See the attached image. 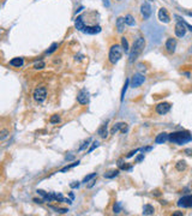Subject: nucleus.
<instances>
[{"label": "nucleus", "instance_id": "f257e3e1", "mask_svg": "<svg viewBox=\"0 0 192 216\" xmlns=\"http://www.w3.org/2000/svg\"><path fill=\"white\" fill-rule=\"evenodd\" d=\"M169 141L174 144H186L188 142L192 141V135H190V132L187 131H178V132H172L169 133Z\"/></svg>", "mask_w": 192, "mask_h": 216}, {"label": "nucleus", "instance_id": "f03ea898", "mask_svg": "<svg viewBox=\"0 0 192 216\" xmlns=\"http://www.w3.org/2000/svg\"><path fill=\"white\" fill-rule=\"evenodd\" d=\"M145 48V40L143 37H138V39L133 42V46L131 48V52H130V59L129 61L130 62H135L137 60V58L142 54V52Z\"/></svg>", "mask_w": 192, "mask_h": 216}, {"label": "nucleus", "instance_id": "7ed1b4c3", "mask_svg": "<svg viewBox=\"0 0 192 216\" xmlns=\"http://www.w3.org/2000/svg\"><path fill=\"white\" fill-rule=\"evenodd\" d=\"M123 47L119 46V45H113L109 49V54H108V60L111 64L115 65L118 64V61L121 59V55H123Z\"/></svg>", "mask_w": 192, "mask_h": 216}, {"label": "nucleus", "instance_id": "20e7f679", "mask_svg": "<svg viewBox=\"0 0 192 216\" xmlns=\"http://www.w3.org/2000/svg\"><path fill=\"white\" fill-rule=\"evenodd\" d=\"M175 18L179 21L176 24H175V28H174V31H175V35L178 36V37H183V36H185V34H186V25H185V23H184V21L179 17V16H175Z\"/></svg>", "mask_w": 192, "mask_h": 216}, {"label": "nucleus", "instance_id": "39448f33", "mask_svg": "<svg viewBox=\"0 0 192 216\" xmlns=\"http://www.w3.org/2000/svg\"><path fill=\"white\" fill-rule=\"evenodd\" d=\"M34 98L37 102H43L47 97V89L45 86H38L34 90Z\"/></svg>", "mask_w": 192, "mask_h": 216}, {"label": "nucleus", "instance_id": "423d86ee", "mask_svg": "<svg viewBox=\"0 0 192 216\" xmlns=\"http://www.w3.org/2000/svg\"><path fill=\"white\" fill-rule=\"evenodd\" d=\"M178 207L180 208H191L192 207V195L190 196H184L178 200Z\"/></svg>", "mask_w": 192, "mask_h": 216}, {"label": "nucleus", "instance_id": "0eeeda50", "mask_svg": "<svg viewBox=\"0 0 192 216\" xmlns=\"http://www.w3.org/2000/svg\"><path fill=\"white\" fill-rule=\"evenodd\" d=\"M171 103L168 102H162V103H159L156 106V113L160 114V115H163V114H167L169 110H171Z\"/></svg>", "mask_w": 192, "mask_h": 216}, {"label": "nucleus", "instance_id": "6e6552de", "mask_svg": "<svg viewBox=\"0 0 192 216\" xmlns=\"http://www.w3.org/2000/svg\"><path fill=\"white\" fill-rule=\"evenodd\" d=\"M145 82V77L142 73H136L132 77V86L133 88H138L139 85H142Z\"/></svg>", "mask_w": 192, "mask_h": 216}, {"label": "nucleus", "instance_id": "1a4fd4ad", "mask_svg": "<svg viewBox=\"0 0 192 216\" xmlns=\"http://www.w3.org/2000/svg\"><path fill=\"white\" fill-rule=\"evenodd\" d=\"M77 101L81 103V105H86L89 102V93L83 89V90L79 91V94L77 95Z\"/></svg>", "mask_w": 192, "mask_h": 216}, {"label": "nucleus", "instance_id": "9d476101", "mask_svg": "<svg viewBox=\"0 0 192 216\" xmlns=\"http://www.w3.org/2000/svg\"><path fill=\"white\" fill-rule=\"evenodd\" d=\"M140 12H142V16L144 17V19H148L151 16V6L149 5L148 1L142 4V6H140Z\"/></svg>", "mask_w": 192, "mask_h": 216}, {"label": "nucleus", "instance_id": "9b49d317", "mask_svg": "<svg viewBox=\"0 0 192 216\" xmlns=\"http://www.w3.org/2000/svg\"><path fill=\"white\" fill-rule=\"evenodd\" d=\"M119 130H120L123 133H125V132L127 131V124H125V123H117V124L113 126V129H112L111 133H112V135H115Z\"/></svg>", "mask_w": 192, "mask_h": 216}, {"label": "nucleus", "instance_id": "f8f14e48", "mask_svg": "<svg viewBox=\"0 0 192 216\" xmlns=\"http://www.w3.org/2000/svg\"><path fill=\"white\" fill-rule=\"evenodd\" d=\"M159 19L162 22V23H169L171 22V17L168 15V12L166 8H160L159 10Z\"/></svg>", "mask_w": 192, "mask_h": 216}, {"label": "nucleus", "instance_id": "ddd939ff", "mask_svg": "<svg viewBox=\"0 0 192 216\" xmlns=\"http://www.w3.org/2000/svg\"><path fill=\"white\" fill-rule=\"evenodd\" d=\"M175 47H176V40L173 39V37H169V39L166 41V49H167L169 53H173L175 50Z\"/></svg>", "mask_w": 192, "mask_h": 216}, {"label": "nucleus", "instance_id": "4468645a", "mask_svg": "<svg viewBox=\"0 0 192 216\" xmlns=\"http://www.w3.org/2000/svg\"><path fill=\"white\" fill-rule=\"evenodd\" d=\"M168 138H169V135H168V133H166V132L160 133V135H157L156 138H155V143H156V144H163Z\"/></svg>", "mask_w": 192, "mask_h": 216}, {"label": "nucleus", "instance_id": "2eb2a0df", "mask_svg": "<svg viewBox=\"0 0 192 216\" xmlns=\"http://www.w3.org/2000/svg\"><path fill=\"white\" fill-rule=\"evenodd\" d=\"M100 31H101V27H100V25H94V27H85V29H84V33L85 34H91V35L98 34Z\"/></svg>", "mask_w": 192, "mask_h": 216}, {"label": "nucleus", "instance_id": "dca6fc26", "mask_svg": "<svg viewBox=\"0 0 192 216\" xmlns=\"http://www.w3.org/2000/svg\"><path fill=\"white\" fill-rule=\"evenodd\" d=\"M125 17H119L115 22V25H117V29H118V33H123L124 29H125Z\"/></svg>", "mask_w": 192, "mask_h": 216}, {"label": "nucleus", "instance_id": "f3484780", "mask_svg": "<svg viewBox=\"0 0 192 216\" xmlns=\"http://www.w3.org/2000/svg\"><path fill=\"white\" fill-rule=\"evenodd\" d=\"M74 27H76V29H77V30H79V31H84V29H85V24H84V22H83L82 17H77V19L74 21Z\"/></svg>", "mask_w": 192, "mask_h": 216}, {"label": "nucleus", "instance_id": "a211bd4d", "mask_svg": "<svg viewBox=\"0 0 192 216\" xmlns=\"http://www.w3.org/2000/svg\"><path fill=\"white\" fill-rule=\"evenodd\" d=\"M97 133H98V136H100L101 138H103V139H106V138H107V136H108L107 123H106V124H103V125L101 126V127L98 129V131H97Z\"/></svg>", "mask_w": 192, "mask_h": 216}, {"label": "nucleus", "instance_id": "6ab92c4d", "mask_svg": "<svg viewBox=\"0 0 192 216\" xmlns=\"http://www.w3.org/2000/svg\"><path fill=\"white\" fill-rule=\"evenodd\" d=\"M23 64H24L23 58H15V59L10 60V65L13 67H21V66H23Z\"/></svg>", "mask_w": 192, "mask_h": 216}, {"label": "nucleus", "instance_id": "aec40b11", "mask_svg": "<svg viewBox=\"0 0 192 216\" xmlns=\"http://www.w3.org/2000/svg\"><path fill=\"white\" fill-rule=\"evenodd\" d=\"M154 212H155V209H154L152 205L145 204V205L143 207V215H152Z\"/></svg>", "mask_w": 192, "mask_h": 216}, {"label": "nucleus", "instance_id": "412c9836", "mask_svg": "<svg viewBox=\"0 0 192 216\" xmlns=\"http://www.w3.org/2000/svg\"><path fill=\"white\" fill-rule=\"evenodd\" d=\"M186 167H187V164H186V162H185L184 160L179 161V162L176 163V166H175V168H176L179 172H183V171H185V169H186Z\"/></svg>", "mask_w": 192, "mask_h": 216}, {"label": "nucleus", "instance_id": "4be33fe9", "mask_svg": "<svg viewBox=\"0 0 192 216\" xmlns=\"http://www.w3.org/2000/svg\"><path fill=\"white\" fill-rule=\"evenodd\" d=\"M125 23H126L127 25H130V27H133V25H136L135 18H133L131 15H126V16H125Z\"/></svg>", "mask_w": 192, "mask_h": 216}, {"label": "nucleus", "instance_id": "5701e85b", "mask_svg": "<svg viewBox=\"0 0 192 216\" xmlns=\"http://www.w3.org/2000/svg\"><path fill=\"white\" fill-rule=\"evenodd\" d=\"M119 174V169H115V171H111L108 173H105V178H107V179H112V178H115Z\"/></svg>", "mask_w": 192, "mask_h": 216}, {"label": "nucleus", "instance_id": "b1692460", "mask_svg": "<svg viewBox=\"0 0 192 216\" xmlns=\"http://www.w3.org/2000/svg\"><path fill=\"white\" fill-rule=\"evenodd\" d=\"M121 47L124 49L125 53H129L130 52V48H129V42H127V40L125 39V37H123L121 39Z\"/></svg>", "mask_w": 192, "mask_h": 216}, {"label": "nucleus", "instance_id": "393cba45", "mask_svg": "<svg viewBox=\"0 0 192 216\" xmlns=\"http://www.w3.org/2000/svg\"><path fill=\"white\" fill-rule=\"evenodd\" d=\"M129 84H130V79H126V82H125V85H124L123 90H121V96H120V101H121V102L124 101V97H125V93H126V90H127V86H129Z\"/></svg>", "mask_w": 192, "mask_h": 216}, {"label": "nucleus", "instance_id": "a878e982", "mask_svg": "<svg viewBox=\"0 0 192 216\" xmlns=\"http://www.w3.org/2000/svg\"><path fill=\"white\" fill-rule=\"evenodd\" d=\"M97 176V173H91V174H89V175H86L84 179H83V181L82 183H84V184H86V183H89L90 180H93L94 178H96Z\"/></svg>", "mask_w": 192, "mask_h": 216}, {"label": "nucleus", "instance_id": "bb28decb", "mask_svg": "<svg viewBox=\"0 0 192 216\" xmlns=\"http://www.w3.org/2000/svg\"><path fill=\"white\" fill-rule=\"evenodd\" d=\"M78 164H79V161H77V162H73L72 164H70V166H66V167H64V168H62V169H61L60 172H61V173H64V172L69 171V169H70V168H72V167H76V166H78Z\"/></svg>", "mask_w": 192, "mask_h": 216}, {"label": "nucleus", "instance_id": "cd10ccee", "mask_svg": "<svg viewBox=\"0 0 192 216\" xmlns=\"http://www.w3.org/2000/svg\"><path fill=\"white\" fill-rule=\"evenodd\" d=\"M49 121H50V124H57V123L60 121V117L59 115H52L49 119Z\"/></svg>", "mask_w": 192, "mask_h": 216}, {"label": "nucleus", "instance_id": "c85d7f7f", "mask_svg": "<svg viewBox=\"0 0 192 216\" xmlns=\"http://www.w3.org/2000/svg\"><path fill=\"white\" fill-rule=\"evenodd\" d=\"M34 67H35L36 70H41V69H43V67H45V62H43V61H38V62H35Z\"/></svg>", "mask_w": 192, "mask_h": 216}, {"label": "nucleus", "instance_id": "c756f323", "mask_svg": "<svg viewBox=\"0 0 192 216\" xmlns=\"http://www.w3.org/2000/svg\"><path fill=\"white\" fill-rule=\"evenodd\" d=\"M57 48H58V43H55V42H54V43H52V46H50V48H49V49L47 50V53H48V54L53 53V52H54V50H55Z\"/></svg>", "mask_w": 192, "mask_h": 216}, {"label": "nucleus", "instance_id": "7c9ffc66", "mask_svg": "<svg viewBox=\"0 0 192 216\" xmlns=\"http://www.w3.org/2000/svg\"><path fill=\"white\" fill-rule=\"evenodd\" d=\"M7 136H9V131H7V130H3L1 132H0V139H1V141H4V139H5Z\"/></svg>", "mask_w": 192, "mask_h": 216}, {"label": "nucleus", "instance_id": "2f4dec72", "mask_svg": "<svg viewBox=\"0 0 192 216\" xmlns=\"http://www.w3.org/2000/svg\"><path fill=\"white\" fill-rule=\"evenodd\" d=\"M113 210H114V212H115V214L120 212V204H119V203H115L114 207H113Z\"/></svg>", "mask_w": 192, "mask_h": 216}, {"label": "nucleus", "instance_id": "473e14b6", "mask_svg": "<svg viewBox=\"0 0 192 216\" xmlns=\"http://www.w3.org/2000/svg\"><path fill=\"white\" fill-rule=\"evenodd\" d=\"M90 142H91V139H90V138H89V139H86V141L83 143V145L79 148V150H83V149H85V148L89 145V143H90Z\"/></svg>", "mask_w": 192, "mask_h": 216}, {"label": "nucleus", "instance_id": "72a5a7b5", "mask_svg": "<svg viewBox=\"0 0 192 216\" xmlns=\"http://www.w3.org/2000/svg\"><path fill=\"white\" fill-rule=\"evenodd\" d=\"M138 151H139V149H136V150H133V151L129 152V154H127V156H126V157H127V159H129V157H132V156H133L135 154H137V152H138Z\"/></svg>", "mask_w": 192, "mask_h": 216}, {"label": "nucleus", "instance_id": "f704fd0d", "mask_svg": "<svg viewBox=\"0 0 192 216\" xmlns=\"http://www.w3.org/2000/svg\"><path fill=\"white\" fill-rule=\"evenodd\" d=\"M97 147H98V142H94V143H93V147L89 149V152H91V151H93L95 148H97Z\"/></svg>", "mask_w": 192, "mask_h": 216}, {"label": "nucleus", "instance_id": "c9c22d12", "mask_svg": "<svg viewBox=\"0 0 192 216\" xmlns=\"http://www.w3.org/2000/svg\"><path fill=\"white\" fill-rule=\"evenodd\" d=\"M70 186H71L72 188H76V187H78V186H79V181H73L72 184H70Z\"/></svg>", "mask_w": 192, "mask_h": 216}, {"label": "nucleus", "instance_id": "e433bc0d", "mask_svg": "<svg viewBox=\"0 0 192 216\" xmlns=\"http://www.w3.org/2000/svg\"><path fill=\"white\" fill-rule=\"evenodd\" d=\"M53 209H55V208H53ZM58 212H60V214H65V212H67L69 210L67 209H55Z\"/></svg>", "mask_w": 192, "mask_h": 216}, {"label": "nucleus", "instance_id": "4c0bfd02", "mask_svg": "<svg viewBox=\"0 0 192 216\" xmlns=\"http://www.w3.org/2000/svg\"><path fill=\"white\" fill-rule=\"evenodd\" d=\"M143 159H144V154H142V155H139V156H138V157L136 159V161H137V162H139V161H142Z\"/></svg>", "mask_w": 192, "mask_h": 216}, {"label": "nucleus", "instance_id": "58836bf2", "mask_svg": "<svg viewBox=\"0 0 192 216\" xmlns=\"http://www.w3.org/2000/svg\"><path fill=\"white\" fill-rule=\"evenodd\" d=\"M95 183H96V181H95V178H94V179H93V180L90 181V184H89V185H88V187H89V188H90V187H93V186L95 185Z\"/></svg>", "mask_w": 192, "mask_h": 216}, {"label": "nucleus", "instance_id": "ea45409f", "mask_svg": "<svg viewBox=\"0 0 192 216\" xmlns=\"http://www.w3.org/2000/svg\"><path fill=\"white\" fill-rule=\"evenodd\" d=\"M184 23H185V25H186V28H187L188 30H191V31H192V25H190V24H188L187 22H185V21H184Z\"/></svg>", "mask_w": 192, "mask_h": 216}, {"label": "nucleus", "instance_id": "a19ab883", "mask_svg": "<svg viewBox=\"0 0 192 216\" xmlns=\"http://www.w3.org/2000/svg\"><path fill=\"white\" fill-rule=\"evenodd\" d=\"M185 13H186V15H188V16H191V17H192V12H190V11H185Z\"/></svg>", "mask_w": 192, "mask_h": 216}, {"label": "nucleus", "instance_id": "79ce46f5", "mask_svg": "<svg viewBox=\"0 0 192 216\" xmlns=\"http://www.w3.org/2000/svg\"><path fill=\"white\" fill-rule=\"evenodd\" d=\"M73 159V156L72 155H70V156H66V160H72Z\"/></svg>", "mask_w": 192, "mask_h": 216}, {"label": "nucleus", "instance_id": "37998d69", "mask_svg": "<svg viewBox=\"0 0 192 216\" xmlns=\"http://www.w3.org/2000/svg\"><path fill=\"white\" fill-rule=\"evenodd\" d=\"M105 4H106V5H107V6H108V5H109V4H108V0H105Z\"/></svg>", "mask_w": 192, "mask_h": 216}, {"label": "nucleus", "instance_id": "c03bdc74", "mask_svg": "<svg viewBox=\"0 0 192 216\" xmlns=\"http://www.w3.org/2000/svg\"><path fill=\"white\" fill-rule=\"evenodd\" d=\"M190 53H192V47H191V48H190Z\"/></svg>", "mask_w": 192, "mask_h": 216}, {"label": "nucleus", "instance_id": "a18cd8bd", "mask_svg": "<svg viewBox=\"0 0 192 216\" xmlns=\"http://www.w3.org/2000/svg\"><path fill=\"white\" fill-rule=\"evenodd\" d=\"M149 1H154V0H149Z\"/></svg>", "mask_w": 192, "mask_h": 216}, {"label": "nucleus", "instance_id": "49530a36", "mask_svg": "<svg viewBox=\"0 0 192 216\" xmlns=\"http://www.w3.org/2000/svg\"><path fill=\"white\" fill-rule=\"evenodd\" d=\"M118 1H120V0H118Z\"/></svg>", "mask_w": 192, "mask_h": 216}]
</instances>
